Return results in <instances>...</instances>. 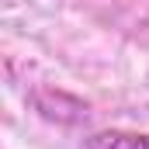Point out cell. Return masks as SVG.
<instances>
[{
    "label": "cell",
    "instance_id": "6da1fadb",
    "mask_svg": "<svg viewBox=\"0 0 149 149\" xmlns=\"http://www.w3.org/2000/svg\"><path fill=\"white\" fill-rule=\"evenodd\" d=\"M83 149H149V135L139 132H121V128H104V132H94Z\"/></svg>",
    "mask_w": 149,
    "mask_h": 149
}]
</instances>
